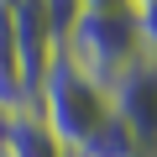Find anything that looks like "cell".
<instances>
[{
	"label": "cell",
	"mask_w": 157,
	"mask_h": 157,
	"mask_svg": "<svg viewBox=\"0 0 157 157\" xmlns=\"http://www.w3.org/2000/svg\"><path fill=\"white\" fill-rule=\"evenodd\" d=\"M32 110H37V121L58 136V147L73 157L78 147L94 136V126L110 115V100H105V89H100V84H94V78L78 68L68 52H52L47 73L37 78Z\"/></svg>",
	"instance_id": "6da1fadb"
},
{
	"label": "cell",
	"mask_w": 157,
	"mask_h": 157,
	"mask_svg": "<svg viewBox=\"0 0 157 157\" xmlns=\"http://www.w3.org/2000/svg\"><path fill=\"white\" fill-rule=\"evenodd\" d=\"M68 52L78 68H84L100 89H110L115 78L141 58V32H136V11H121V16H105V11H84L78 26L68 32V42L58 47Z\"/></svg>",
	"instance_id": "7a4b0ae2"
},
{
	"label": "cell",
	"mask_w": 157,
	"mask_h": 157,
	"mask_svg": "<svg viewBox=\"0 0 157 157\" xmlns=\"http://www.w3.org/2000/svg\"><path fill=\"white\" fill-rule=\"evenodd\" d=\"M105 100H110V115L141 141V152H157V63L147 52L105 89Z\"/></svg>",
	"instance_id": "3957f363"
},
{
	"label": "cell",
	"mask_w": 157,
	"mask_h": 157,
	"mask_svg": "<svg viewBox=\"0 0 157 157\" xmlns=\"http://www.w3.org/2000/svg\"><path fill=\"white\" fill-rule=\"evenodd\" d=\"M32 110V84L16 52V26H11V0H0V115Z\"/></svg>",
	"instance_id": "277c9868"
},
{
	"label": "cell",
	"mask_w": 157,
	"mask_h": 157,
	"mask_svg": "<svg viewBox=\"0 0 157 157\" xmlns=\"http://www.w3.org/2000/svg\"><path fill=\"white\" fill-rule=\"evenodd\" d=\"M6 152H11V157H68V152L58 147V136L37 121V110L6 115Z\"/></svg>",
	"instance_id": "5b68a950"
},
{
	"label": "cell",
	"mask_w": 157,
	"mask_h": 157,
	"mask_svg": "<svg viewBox=\"0 0 157 157\" xmlns=\"http://www.w3.org/2000/svg\"><path fill=\"white\" fill-rule=\"evenodd\" d=\"M37 6H42V16H47L52 42L63 47V42H68V32L78 26V16H84V0H37Z\"/></svg>",
	"instance_id": "8992f818"
},
{
	"label": "cell",
	"mask_w": 157,
	"mask_h": 157,
	"mask_svg": "<svg viewBox=\"0 0 157 157\" xmlns=\"http://www.w3.org/2000/svg\"><path fill=\"white\" fill-rule=\"evenodd\" d=\"M136 32H141V52L157 63V0H141L136 6Z\"/></svg>",
	"instance_id": "52a82bcc"
},
{
	"label": "cell",
	"mask_w": 157,
	"mask_h": 157,
	"mask_svg": "<svg viewBox=\"0 0 157 157\" xmlns=\"http://www.w3.org/2000/svg\"><path fill=\"white\" fill-rule=\"evenodd\" d=\"M84 11H105V16H121V11H136V0H84Z\"/></svg>",
	"instance_id": "ba28073f"
},
{
	"label": "cell",
	"mask_w": 157,
	"mask_h": 157,
	"mask_svg": "<svg viewBox=\"0 0 157 157\" xmlns=\"http://www.w3.org/2000/svg\"><path fill=\"white\" fill-rule=\"evenodd\" d=\"M0 157H11V152H6V115H0Z\"/></svg>",
	"instance_id": "9c48e42d"
},
{
	"label": "cell",
	"mask_w": 157,
	"mask_h": 157,
	"mask_svg": "<svg viewBox=\"0 0 157 157\" xmlns=\"http://www.w3.org/2000/svg\"><path fill=\"white\" fill-rule=\"evenodd\" d=\"M141 157H157V152H141Z\"/></svg>",
	"instance_id": "30bf717a"
},
{
	"label": "cell",
	"mask_w": 157,
	"mask_h": 157,
	"mask_svg": "<svg viewBox=\"0 0 157 157\" xmlns=\"http://www.w3.org/2000/svg\"><path fill=\"white\" fill-rule=\"evenodd\" d=\"M136 6H141V0H136Z\"/></svg>",
	"instance_id": "8fae6325"
}]
</instances>
